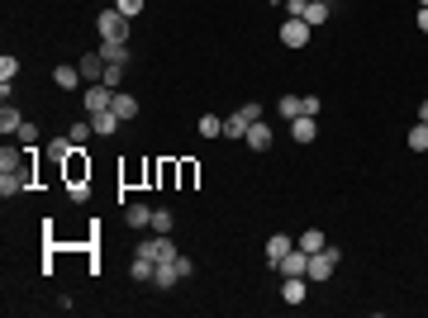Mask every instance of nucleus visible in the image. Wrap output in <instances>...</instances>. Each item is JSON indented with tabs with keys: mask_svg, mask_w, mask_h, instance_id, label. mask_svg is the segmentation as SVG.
Masks as SVG:
<instances>
[{
	"mask_svg": "<svg viewBox=\"0 0 428 318\" xmlns=\"http://www.w3.org/2000/svg\"><path fill=\"white\" fill-rule=\"evenodd\" d=\"M257 119H262V105H257V100H248L238 114H229V119H224V138H234V143H238V138H248V128H253Z\"/></svg>",
	"mask_w": 428,
	"mask_h": 318,
	"instance_id": "nucleus-1",
	"label": "nucleus"
},
{
	"mask_svg": "<svg viewBox=\"0 0 428 318\" xmlns=\"http://www.w3.org/2000/svg\"><path fill=\"white\" fill-rule=\"evenodd\" d=\"M33 152H38V147H29V161H24L19 171H0V195H5V200H10V195H24L33 186Z\"/></svg>",
	"mask_w": 428,
	"mask_h": 318,
	"instance_id": "nucleus-2",
	"label": "nucleus"
},
{
	"mask_svg": "<svg viewBox=\"0 0 428 318\" xmlns=\"http://www.w3.org/2000/svg\"><path fill=\"white\" fill-rule=\"evenodd\" d=\"M338 261H343V252L338 247H324V252L309 256V285H324L333 271H338Z\"/></svg>",
	"mask_w": 428,
	"mask_h": 318,
	"instance_id": "nucleus-3",
	"label": "nucleus"
},
{
	"mask_svg": "<svg viewBox=\"0 0 428 318\" xmlns=\"http://www.w3.org/2000/svg\"><path fill=\"white\" fill-rule=\"evenodd\" d=\"M138 252H143V256H153L158 266H162V261H176V256H181V252H176V242H172V233H153V238H143V242H138Z\"/></svg>",
	"mask_w": 428,
	"mask_h": 318,
	"instance_id": "nucleus-4",
	"label": "nucleus"
},
{
	"mask_svg": "<svg viewBox=\"0 0 428 318\" xmlns=\"http://www.w3.org/2000/svg\"><path fill=\"white\" fill-rule=\"evenodd\" d=\"M95 33H100V38H128V15H119V10H100V15H95Z\"/></svg>",
	"mask_w": 428,
	"mask_h": 318,
	"instance_id": "nucleus-5",
	"label": "nucleus"
},
{
	"mask_svg": "<svg viewBox=\"0 0 428 318\" xmlns=\"http://www.w3.org/2000/svg\"><path fill=\"white\" fill-rule=\"evenodd\" d=\"M62 166H67V186H91V157H86V147H77Z\"/></svg>",
	"mask_w": 428,
	"mask_h": 318,
	"instance_id": "nucleus-6",
	"label": "nucleus"
},
{
	"mask_svg": "<svg viewBox=\"0 0 428 318\" xmlns=\"http://www.w3.org/2000/svg\"><path fill=\"white\" fill-rule=\"evenodd\" d=\"M276 38H281L285 48H304V43L314 38V29H309L304 19H285V24H281V33H276Z\"/></svg>",
	"mask_w": 428,
	"mask_h": 318,
	"instance_id": "nucleus-7",
	"label": "nucleus"
},
{
	"mask_svg": "<svg viewBox=\"0 0 428 318\" xmlns=\"http://www.w3.org/2000/svg\"><path fill=\"white\" fill-rule=\"evenodd\" d=\"M276 276H309V252H300V247H290V252L276 261Z\"/></svg>",
	"mask_w": 428,
	"mask_h": 318,
	"instance_id": "nucleus-8",
	"label": "nucleus"
},
{
	"mask_svg": "<svg viewBox=\"0 0 428 318\" xmlns=\"http://www.w3.org/2000/svg\"><path fill=\"white\" fill-rule=\"evenodd\" d=\"M110 100H114V91L105 86V81L86 86V114H105V110H110Z\"/></svg>",
	"mask_w": 428,
	"mask_h": 318,
	"instance_id": "nucleus-9",
	"label": "nucleus"
},
{
	"mask_svg": "<svg viewBox=\"0 0 428 318\" xmlns=\"http://www.w3.org/2000/svg\"><path fill=\"white\" fill-rule=\"evenodd\" d=\"M77 67H81V81H86V86H95V81H105V67H110V62H105V57H100V48H95V52H86Z\"/></svg>",
	"mask_w": 428,
	"mask_h": 318,
	"instance_id": "nucleus-10",
	"label": "nucleus"
},
{
	"mask_svg": "<svg viewBox=\"0 0 428 318\" xmlns=\"http://www.w3.org/2000/svg\"><path fill=\"white\" fill-rule=\"evenodd\" d=\"M290 138H295V143H314V138H319V119H314V114H300V119H290Z\"/></svg>",
	"mask_w": 428,
	"mask_h": 318,
	"instance_id": "nucleus-11",
	"label": "nucleus"
},
{
	"mask_svg": "<svg viewBox=\"0 0 428 318\" xmlns=\"http://www.w3.org/2000/svg\"><path fill=\"white\" fill-rule=\"evenodd\" d=\"M119 124H124V119H119L114 110H105V114H91V128H95V138H114V133H119Z\"/></svg>",
	"mask_w": 428,
	"mask_h": 318,
	"instance_id": "nucleus-12",
	"label": "nucleus"
},
{
	"mask_svg": "<svg viewBox=\"0 0 428 318\" xmlns=\"http://www.w3.org/2000/svg\"><path fill=\"white\" fill-rule=\"evenodd\" d=\"M53 86H57V91H77L81 86V67H72V62L53 67Z\"/></svg>",
	"mask_w": 428,
	"mask_h": 318,
	"instance_id": "nucleus-13",
	"label": "nucleus"
},
{
	"mask_svg": "<svg viewBox=\"0 0 428 318\" xmlns=\"http://www.w3.org/2000/svg\"><path fill=\"white\" fill-rule=\"evenodd\" d=\"M100 57L114 62V67H128V43L124 38H105V43H100Z\"/></svg>",
	"mask_w": 428,
	"mask_h": 318,
	"instance_id": "nucleus-14",
	"label": "nucleus"
},
{
	"mask_svg": "<svg viewBox=\"0 0 428 318\" xmlns=\"http://www.w3.org/2000/svg\"><path fill=\"white\" fill-rule=\"evenodd\" d=\"M110 110L119 114V119H133V114H138V96H128V91H114V100H110Z\"/></svg>",
	"mask_w": 428,
	"mask_h": 318,
	"instance_id": "nucleus-15",
	"label": "nucleus"
},
{
	"mask_svg": "<svg viewBox=\"0 0 428 318\" xmlns=\"http://www.w3.org/2000/svg\"><path fill=\"white\" fill-rule=\"evenodd\" d=\"M153 285H158V290H172V285H181V271H176V261H162V266L153 271Z\"/></svg>",
	"mask_w": 428,
	"mask_h": 318,
	"instance_id": "nucleus-16",
	"label": "nucleus"
},
{
	"mask_svg": "<svg viewBox=\"0 0 428 318\" xmlns=\"http://www.w3.org/2000/svg\"><path fill=\"white\" fill-rule=\"evenodd\" d=\"M243 143L253 147V152H267V147H271V128L262 124V119H257V124L248 128V138H243Z\"/></svg>",
	"mask_w": 428,
	"mask_h": 318,
	"instance_id": "nucleus-17",
	"label": "nucleus"
},
{
	"mask_svg": "<svg viewBox=\"0 0 428 318\" xmlns=\"http://www.w3.org/2000/svg\"><path fill=\"white\" fill-rule=\"evenodd\" d=\"M290 247H295V238H285V233H271V238H267V261L276 266V261H281Z\"/></svg>",
	"mask_w": 428,
	"mask_h": 318,
	"instance_id": "nucleus-18",
	"label": "nucleus"
},
{
	"mask_svg": "<svg viewBox=\"0 0 428 318\" xmlns=\"http://www.w3.org/2000/svg\"><path fill=\"white\" fill-rule=\"evenodd\" d=\"M329 15H333L329 0H309V10H304V24H309V29H319V24H329Z\"/></svg>",
	"mask_w": 428,
	"mask_h": 318,
	"instance_id": "nucleus-19",
	"label": "nucleus"
},
{
	"mask_svg": "<svg viewBox=\"0 0 428 318\" xmlns=\"http://www.w3.org/2000/svg\"><path fill=\"white\" fill-rule=\"evenodd\" d=\"M295 247H300V252H309V256H314V252H324L329 242H324V233H319V228H304L300 238H295Z\"/></svg>",
	"mask_w": 428,
	"mask_h": 318,
	"instance_id": "nucleus-20",
	"label": "nucleus"
},
{
	"mask_svg": "<svg viewBox=\"0 0 428 318\" xmlns=\"http://www.w3.org/2000/svg\"><path fill=\"white\" fill-rule=\"evenodd\" d=\"M19 124H24V114H19L15 105H10V100H5V110H0V133H5V138H10V133H19Z\"/></svg>",
	"mask_w": 428,
	"mask_h": 318,
	"instance_id": "nucleus-21",
	"label": "nucleus"
},
{
	"mask_svg": "<svg viewBox=\"0 0 428 318\" xmlns=\"http://www.w3.org/2000/svg\"><path fill=\"white\" fill-rule=\"evenodd\" d=\"M153 271H158V261H153V256L133 252V266H128V276H133V280H153Z\"/></svg>",
	"mask_w": 428,
	"mask_h": 318,
	"instance_id": "nucleus-22",
	"label": "nucleus"
},
{
	"mask_svg": "<svg viewBox=\"0 0 428 318\" xmlns=\"http://www.w3.org/2000/svg\"><path fill=\"white\" fill-rule=\"evenodd\" d=\"M72 152H77V143H72L67 133H62V138H48V157H53V161H67Z\"/></svg>",
	"mask_w": 428,
	"mask_h": 318,
	"instance_id": "nucleus-23",
	"label": "nucleus"
},
{
	"mask_svg": "<svg viewBox=\"0 0 428 318\" xmlns=\"http://www.w3.org/2000/svg\"><path fill=\"white\" fill-rule=\"evenodd\" d=\"M124 223H128V228H148V223H153V209H148V205H128L124 209Z\"/></svg>",
	"mask_w": 428,
	"mask_h": 318,
	"instance_id": "nucleus-24",
	"label": "nucleus"
},
{
	"mask_svg": "<svg viewBox=\"0 0 428 318\" xmlns=\"http://www.w3.org/2000/svg\"><path fill=\"white\" fill-rule=\"evenodd\" d=\"M200 138H224V119L219 114H200Z\"/></svg>",
	"mask_w": 428,
	"mask_h": 318,
	"instance_id": "nucleus-25",
	"label": "nucleus"
},
{
	"mask_svg": "<svg viewBox=\"0 0 428 318\" xmlns=\"http://www.w3.org/2000/svg\"><path fill=\"white\" fill-rule=\"evenodd\" d=\"M91 133H95V128H91V119H77V124L67 128V138H72L77 147H86V138H91Z\"/></svg>",
	"mask_w": 428,
	"mask_h": 318,
	"instance_id": "nucleus-26",
	"label": "nucleus"
},
{
	"mask_svg": "<svg viewBox=\"0 0 428 318\" xmlns=\"http://www.w3.org/2000/svg\"><path fill=\"white\" fill-rule=\"evenodd\" d=\"M15 138H19V147H38V124H33V119H24Z\"/></svg>",
	"mask_w": 428,
	"mask_h": 318,
	"instance_id": "nucleus-27",
	"label": "nucleus"
},
{
	"mask_svg": "<svg viewBox=\"0 0 428 318\" xmlns=\"http://www.w3.org/2000/svg\"><path fill=\"white\" fill-rule=\"evenodd\" d=\"M410 152H428V124L410 128Z\"/></svg>",
	"mask_w": 428,
	"mask_h": 318,
	"instance_id": "nucleus-28",
	"label": "nucleus"
},
{
	"mask_svg": "<svg viewBox=\"0 0 428 318\" xmlns=\"http://www.w3.org/2000/svg\"><path fill=\"white\" fill-rule=\"evenodd\" d=\"M172 209H153V223H148V228H153V233H172Z\"/></svg>",
	"mask_w": 428,
	"mask_h": 318,
	"instance_id": "nucleus-29",
	"label": "nucleus"
},
{
	"mask_svg": "<svg viewBox=\"0 0 428 318\" xmlns=\"http://www.w3.org/2000/svg\"><path fill=\"white\" fill-rule=\"evenodd\" d=\"M276 114H281V119H300V96H281Z\"/></svg>",
	"mask_w": 428,
	"mask_h": 318,
	"instance_id": "nucleus-30",
	"label": "nucleus"
},
{
	"mask_svg": "<svg viewBox=\"0 0 428 318\" xmlns=\"http://www.w3.org/2000/svg\"><path fill=\"white\" fill-rule=\"evenodd\" d=\"M143 5H148V0H114V10H119V15H128V19H138Z\"/></svg>",
	"mask_w": 428,
	"mask_h": 318,
	"instance_id": "nucleus-31",
	"label": "nucleus"
},
{
	"mask_svg": "<svg viewBox=\"0 0 428 318\" xmlns=\"http://www.w3.org/2000/svg\"><path fill=\"white\" fill-rule=\"evenodd\" d=\"M15 76H19V57L5 52V57H0V81H15Z\"/></svg>",
	"mask_w": 428,
	"mask_h": 318,
	"instance_id": "nucleus-32",
	"label": "nucleus"
},
{
	"mask_svg": "<svg viewBox=\"0 0 428 318\" xmlns=\"http://www.w3.org/2000/svg\"><path fill=\"white\" fill-rule=\"evenodd\" d=\"M281 10H285V19H304V10H309V0H285Z\"/></svg>",
	"mask_w": 428,
	"mask_h": 318,
	"instance_id": "nucleus-33",
	"label": "nucleus"
},
{
	"mask_svg": "<svg viewBox=\"0 0 428 318\" xmlns=\"http://www.w3.org/2000/svg\"><path fill=\"white\" fill-rule=\"evenodd\" d=\"M105 86H110V91H119V86H124V67H105Z\"/></svg>",
	"mask_w": 428,
	"mask_h": 318,
	"instance_id": "nucleus-34",
	"label": "nucleus"
},
{
	"mask_svg": "<svg viewBox=\"0 0 428 318\" xmlns=\"http://www.w3.org/2000/svg\"><path fill=\"white\" fill-rule=\"evenodd\" d=\"M176 176H181V186H195V161H181Z\"/></svg>",
	"mask_w": 428,
	"mask_h": 318,
	"instance_id": "nucleus-35",
	"label": "nucleus"
},
{
	"mask_svg": "<svg viewBox=\"0 0 428 318\" xmlns=\"http://www.w3.org/2000/svg\"><path fill=\"white\" fill-rule=\"evenodd\" d=\"M324 105H319V96H300V114H319Z\"/></svg>",
	"mask_w": 428,
	"mask_h": 318,
	"instance_id": "nucleus-36",
	"label": "nucleus"
},
{
	"mask_svg": "<svg viewBox=\"0 0 428 318\" xmlns=\"http://www.w3.org/2000/svg\"><path fill=\"white\" fill-rule=\"evenodd\" d=\"M176 271H181V280H186V276H195V261H190V256H176Z\"/></svg>",
	"mask_w": 428,
	"mask_h": 318,
	"instance_id": "nucleus-37",
	"label": "nucleus"
},
{
	"mask_svg": "<svg viewBox=\"0 0 428 318\" xmlns=\"http://www.w3.org/2000/svg\"><path fill=\"white\" fill-rule=\"evenodd\" d=\"M414 24H419V29L428 33V5H424V10H419V19H414Z\"/></svg>",
	"mask_w": 428,
	"mask_h": 318,
	"instance_id": "nucleus-38",
	"label": "nucleus"
},
{
	"mask_svg": "<svg viewBox=\"0 0 428 318\" xmlns=\"http://www.w3.org/2000/svg\"><path fill=\"white\" fill-rule=\"evenodd\" d=\"M419 124H428V100H424V105H419Z\"/></svg>",
	"mask_w": 428,
	"mask_h": 318,
	"instance_id": "nucleus-39",
	"label": "nucleus"
},
{
	"mask_svg": "<svg viewBox=\"0 0 428 318\" xmlns=\"http://www.w3.org/2000/svg\"><path fill=\"white\" fill-rule=\"evenodd\" d=\"M276 5H285V0H276Z\"/></svg>",
	"mask_w": 428,
	"mask_h": 318,
	"instance_id": "nucleus-40",
	"label": "nucleus"
},
{
	"mask_svg": "<svg viewBox=\"0 0 428 318\" xmlns=\"http://www.w3.org/2000/svg\"><path fill=\"white\" fill-rule=\"evenodd\" d=\"M424 5H428V0H424Z\"/></svg>",
	"mask_w": 428,
	"mask_h": 318,
	"instance_id": "nucleus-41",
	"label": "nucleus"
}]
</instances>
